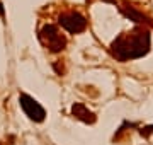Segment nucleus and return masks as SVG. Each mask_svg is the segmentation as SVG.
Segmentation results:
<instances>
[{"mask_svg": "<svg viewBox=\"0 0 153 145\" xmlns=\"http://www.w3.org/2000/svg\"><path fill=\"white\" fill-rule=\"evenodd\" d=\"M60 24L68 33H82L87 28V19L78 12H65L60 16Z\"/></svg>", "mask_w": 153, "mask_h": 145, "instance_id": "obj_3", "label": "nucleus"}, {"mask_svg": "<svg viewBox=\"0 0 153 145\" xmlns=\"http://www.w3.org/2000/svg\"><path fill=\"white\" fill-rule=\"evenodd\" d=\"M39 39H41V43H43L49 51H53V53L61 51L66 45L65 36L60 33V29L56 28V26H51V24L41 28V31H39Z\"/></svg>", "mask_w": 153, "mask_h": 145, "instance_id": "obj_2", "label": "nucleus"}, {"mask_svg": "<svg viewBox=\"0 0 153 145\" xmlns=\"http://www.w3.org/2000/svg\"><path fill=\"white\" fill-rule=\"evenodd\" d=\"M19 102H21L22 109L26 111V114H27L33 121H38L41 123L44 120V116H46V113H44V109L41 108V104L39 102H36V101L31 97V96L27 94H21V97H19Z\"/></svg>", "mask_w": 153, "mask_h": 145, "instance_id": "obj_4", "label": "nucleus"}, {"mask_svg": "<svg viewBox=\"0 0 153 145\" xmlns=\"http://www.w3.org/2000/svg\"><path fill=\"white\" fill-rule=\"evenodd\" d=\"M0 16H4V9H2V4H0Z\"/></svg>", "mask_w": 153, "mask_h": 145, "instance_id": "obj_6", "label": "nucleus"}, {"mask_svg": "<svg viewBox=\"0 0 153 145\" xmlns=\"http://www.w3.org/2000/svg\"><path fill=\"white\" fill-rule=\"evenodd\" d=\"M150 50V33L146 29H134L128 34H121L112 43V55L121 61L146 55Z\"/></svg>", "mask_w": 153, "mask_h": 145, "instance_id": "obj_1", "label": "nucleus"}, {"mask_svg": "<svg viewBox=\"0 0 153 145\" xmlns=\"http://www.w3.org/2000/svg\"><path fill=\"white\" fill-rule=\"evenodd\" d=\"M71 113L75 114L78 120H82L85 123H94L95 121V116H94V113H90L87 108L83 106V104H73L71 108Z\"/></svg>", "mask_w": 153, "mask_h": 145, "instance_id": "obj_5", "label": "nucleus"}]
</instances>
